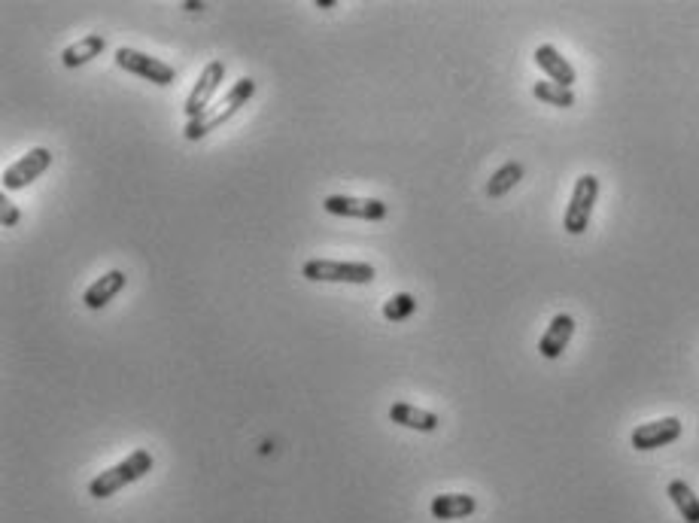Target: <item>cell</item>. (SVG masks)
<instances>
[{"instance_id":"obj_1","label":"cell","mask_w":699,"mask_h":523,"mask_svg":"<svg viewBox=\"0 0 699 523\" xmlns=\"http://www.w3.org/2000/svg\"><path fill=\"white\" fill-rule=\"evenodd\" d=\"M253 95H256V80L241 77L235 86L228 89V95H225V101L219 104V110L204 113V116H198V119H189V122H186L183 137H186V140H204L210 131H216L219 125H225V122L235 119V116L241 113V107H247V104H250V98H253Z\"/></svg>"},{"instance_id":"obj_2","label":"cell","mask_w":699,"mask_h":523,"mask_svg":"<svg viewBox=\"0 0 699 523\" xmlns=\"http://www.w3.org/2000/svg\"><path fill=\"white\" fill-rule=\"evenodd\" d=\"M152 466H155L152 454L140 447V451L128 454L125 460H119V463L110 466L107 472L95 475V478L89 481V496H92V499H110V496H116L122 487H128V484L146 478V475L152 472Z\"/></svg>"},{"instance_id":"obj_3","label":"cell","mask_w":699,"mask_h":523,"mask_svg":"<svg viewBox=\"0 0 699 523\" xmlns=\"http://www.w3.org/2000/svg\"><path fill=\"white\" fill-rule=\"evenodd\" d=\"M374 265L368 262H338V259H307L301 265V277L310 283H353L365 286L374 280Z\"/></svg>"},{"instance_id":"obj_4","label":"cell","mask_w":699,"mask_h":523,"mask_svg":"<svg viewBox=\"0 0 699 523\" xmlns=\"http://www.w3.org/2000/svg\"><path fill=\"white\" fill-rule=\"evenodd\" d=\"M116 67L131 73V77H140V80L152 83V86H162V89L177 83V70L168 61L152 58V55H146L140 49H128V46L116 49Z\"/></svg>"},{"instance_id":"obj_5","label":"cell","mask_w":699,"mask_h":523,"mask_svg":"<svg viewBox=\"0 0 699 523\" xmlns=\"http://www.w3.org/2000/svg\"><path fill=\"white\" fill-rule=\"evenodd\" d=\"M596 201H599V177L581 174L575 180V189H572V198H569V207H566V216H563V229L569 235H584L587 232Z\"/></svg>"},{"instance_id":"obj_6","label":"cell","mask_w":699,"mask_h":523,"mask_svg":"<svg viewBox=\"0 0 699 523\" xmlns=\"http://www.w3.org/2000/svg\"><path fill=\"white\" fill-rule=\"evenodd\" d=\"M49 168H52V149L34 146V149H28V153H25L19 162H13V165L4 171V189H7V192L28 189V186L37 183Z\"/></svg>"},{"instance_id":"obj_7","label":"cell","mask_w":699,"mask_h":523,"mask_svg":"<svg viewBox=\"0 0 699 523\" xmlns=\"http://www.w3.org/2000/svg\"><path fill=\"white\" fill-rule=\"evenodd\" d=\"M323 210L329 216H347L365 222H380L390 216V204H383L380 198H353V195H326Z\"/></svg>"},{"instance_id":"obj_8","label":"cell","mask_w":699,"mask_h":523,"mask_svg":"<svg viewBox=\"0 0 699 523\" xmlns=\"http://www.w3.org/2000/svg\"><path fill=\"white\" fill-rule=\"evenodd\" d=\"M222 80H225V64H222V61H210V64L201 70L198 83L192 86V92H189V98H186V122L207 113L210 101H213L216 92L222 89Z\"/></svg>"},{"instance_id":"obj_9","label":"cell","mask_w":699,"mask_h":523,"mask_svg":"<svg viewBox=\"0 0 699 523\" xmlns=\"http://www.w3.org/2000/svg\"><path fill=\"white\" fill-rule=\"evenodd\" d=\"M681 432H684V426L678 417H663V420H651V423L636 426L630 435V444L636 447V451H657V447L678 441Z\"/></svg>"},{"instance_id":"obj_10","label":"cell","mask_w":699,"mask_h":523,"mask_svg":"<svg viewBox=\"0 0 699 523\" xmlns=\"http://www.w3.org/2000/svg\"><path fill=\"white\" fill-rule=\"evenodd\" d=\"M535 64L545 70V77L551 80V83H557V86H563V89H572L575 83H578V73H575V67L569 64V58H563V52L557 49V46H551V43H541L538 49H535Z\"/></svg>"},{"instance_id":"obj_11","label":"cell","mask_w":699,"mask_h":523,"mask_svg":"<svg viewBox=\"0 0 699 523\" xmlns=\"http://www.w3.org/2000/svg\"><path fill=\"white\" fill-rule=\"evenodd\" d=\"M125 283H128V274L125 271H119V268H113V271H107V274H101L95 283H89L86 286V292H83V305L89 308V311H104L113 298L125 289Z\"/></svg>"},{"instance_id":"obj_12","label":"cell","mask_w":699,"mask_h":523,"mask_svg":"<svg viewBox=\"0 0 699 523\" xmlns=\"http://www.w3.org/2000/svg\"><path fill=\"white\" fill-rule=\"evenodd\" d=\"M572 335H575V317L572 314H557L551 320V326L545 329V335H541V341H538V353L545 359H551V362L560 359L566 353Z\"/></svg>"},{"instance_id":"obj_13","label":"cell","mask_w":699,"mask_h":523,"mask_svg":"<svg viewBox=\"0 0 699 523\" xmlns=\"http://www.w3.org/2000/svg\"><path fill=\"white\" fill-rule=\"evenodd\" d=\"M429 511L435 520H462L478 511V499L469 493H441L429 502Z\"/></svg>"},{"instance_id":"obj_14","label":"cell","mask_w":699,"mask_h":523,"mask_svg":"<svg viewBox=\"0 0 699 523\" xmlns=\"http://www.w3.org/2000/svg\"><path fill=\"white\" fill-rule=\"evenodd\" d=\"M390 420L396 423V426H405V429H414V432H435L438 426H441V417L438 414H432V411H426V408H417V405H411V402H396L393 408H390Z\"/></svg>"},{"instance_id":"obj_15","label":"cell","mask_w":699,"mask_h":523,"mask_svg":"<svg viewBox=\"0 0 699 523\" xmlns=\"http://www.w3.org/2000/svg\"><path fill=\"white\" fill-rule=\"evenodd\" d=\"M104 49H107V40H104L101 34H86L83 40L70 43V46L61 52V64H64L67 70H76V67H83V64L95 61Z\"/></svg>"},{"instance_id":"obj_16","label":"cell","mask_w":699,"mask_h":523,"mask_svg":"<svg viewBox=\"0 0 699 523\" xmlns=\"http://www.w3.org/2000/svg\"><path fill=\"white\" fill-rule=\"evenodd\" d=\"M666 493H669L672 505L678 508V514H681L687 523H699V496L690 490V484H687V481L675 478V481L666 487Z\"/></svg>"},{"instance_id":"obj_17","label":"cell","mask_w":699,"mask_h":523,"mask_svg":"<svg viewBox=\"0 0 699 523\" xmlns=\"http://www.w3.org/2000/svg\"><path fill=\"white\" fill-rule=\"evenodd\" d=\"M526 168L520 162H505L490 180H487V198H505L520 180H523Z\"/></svg>"},{"instance_id":"obj_18","label":"cell","mask_w":699,"mask_h":523,"mask_svg":"<svg viewBox=\"0 0 699 523\" xmlns=\"http://www.w3.org/2000/svg\"><path fill=\"white\" fill-rule=\"evenodd\" d=\"M417 311V298L411 292H396L383 302V320L390 323H405Z\"/></svg>"},{"instance_id":"obj_19","label":"cell","mask_w":699,"mask_h":523,"mask_svg":"<svg viewBox=\"0 0 699 523\" xmlns=\"http://www.w3.org/2000/svg\"><path fill=\"white\" fill-rule=\"evenodd\" d=\"M532 95L538 98V101H545V104H551V107H560V110H569V107H575V92L572 89H563V86H557V83H535L532 86Z\"/></svg>"},{"instance_id":"obj_20","label":"cell","mask_w":699,"mask_h":523,"mask_svg":"<svg viewBox=\"0 0 699 523\" xmlns=\"http://www.w3.org/2000/svg\"><path fill=\"white\" fill-rule=\"evenodd\" d=\"M19 219H22V210L10 198H4V207H0V222H4V229H16Z\"/></svg>"},{"instance_id":"obj_21","label":"cell","mask_w":699,"mask_h":523,"mask_svg":"<svg viewBox=\"0 0 699 523\" xmlns=\"http://www.w3.org/2000/svg\"><path fill=\"white\" fill-rule=\"evenodd\" d=\"M183 10H189V13H198V10H204V4H201V0H198V4H195V0H189V4H183Z\"/></svg>"},{"instance_id":"obj_22","label":"cell","mask_w":699,"mask_h":523,"mask_svg":"<svg viewBox=\"0 0 699 523\" xmlns=\"http://www.w3.org/2000/svg\"><path fill=\"white\" fill-rule=\"evenodd\" d=\"M317 7H320V10H332L335 0H317Z\"/></svg>"}]
</instances>
